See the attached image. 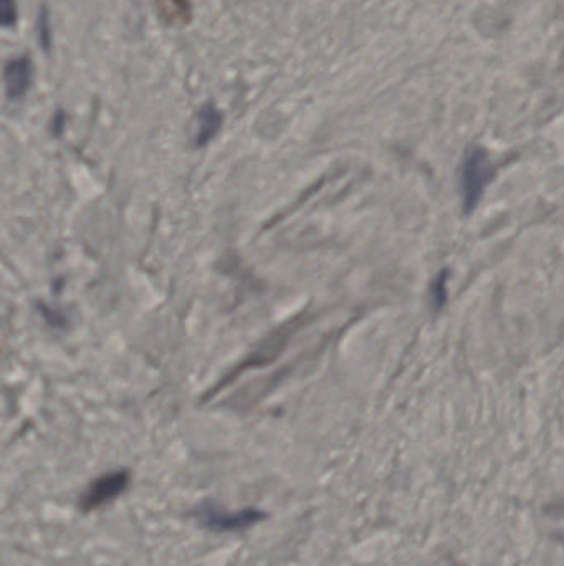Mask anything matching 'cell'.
<instances>
[{"mask_svg": "<svg viewBox=\"0 0 564 566\" xmlns=\"http://www.w3.org/2000/svg\"><path fill=\"white\" fill-rule=\"evenodd\" d=\"M131 474L126 469H116V471L106 472V474L96 477L88 485L82 497L78 500V507L83 514H90L93 510H98L103 505L111 504L120 495L125 494L130 487Z\"/></svg>", "mask_w": 564, "mask_h": 566, "instance_id": "cell-3", "label": "cell"}, {"mask_svg": "<svg viewBox=\"0 0 564 566\" xmlns=\"http://www.w3.org/2000/svg\"><path fill=\"white\" fill-rule=\"evenodd\" d=\"M52 22H50V12L47 5H42L39 9V17H37V39L39 45L45 53H50L53 44Z\"/></svg>", "mask_w": 564, "mask_h": 566, "instance_id": "cell-7", "label": "cell"}, {"mask_svg": "<svg viewBox=\"0 0 564 566\" xmlns=\"http://www.w3.org/2000/svg\"><path fill=\"white\" fill-rule=\"evenodd\" d=\"M159 17L169 27H182L192 19L189 0H158Z\"/></svg>", "mask_w": 564, "mask_h": 566, "instance_id": "cell-6", "label": "cell"}, {"mask_svg": "<svg viewBox=\"0 0 564 566\" xmlns=\"http://www.w3.org/2000/svg\"><path fill=\"white\" fill-rule=\"evenodd\" d=\"M445 295H447V285H445V277L442 274L432 283V300H434L435 307L440 308L444 305Z\"/></svg>", "mask_w": 564, "mask_h": 566, "instance_id": "cell-9", "label": "cell"}, {"mask_svg": "<svg viewBox=\"0 0 564 566\" xmlns=\"http://www.w3.org/2000/svg\"><path fill=\"white\" fill-rule=\"evenodd\" d=\"M65 126H67V113L63 110H58L55 115L52 116V126H50V130H52L53 136H62L63 131H65Z\"/></svg>", "mask_w": 564, "mask_h": 566, "instance_id": "cell-10", "label": "cell"}, {"mask_svg": "<svg viewBox=\"0 0 564 566\" xmlns=\"http://www.w3.org/2000/svg\"><path fill=\"white\" fill-rule=\"evenodd\" d=\"M19 19V9L15 0H0V25L4 29H10L17 24Z\"/></svg>", "mask_w": 564, "mask_h": 566, "instance_id": "cell-8", "label": "cell"}, {"mask_svg": "<svg viewBox=\"0 0 564 566\" xmlns=\"http://www.w3.org/2000/svg\"><path fill=\"white\" fill-rule=\"evenodd\" d=\"M32 78H34V63L29 55H20L10 60L4 68L5 92L9 100H22L30 90Z\"/></svg>", "mask_w": 564, "mask_h": 566, "instance_id": "cell-4", "label": "cell"}, {"mask_svg": "<svg viewBox=\"0 0 564 566\" xmlns=\"http://www.w3.org/2000/svg\"><path fill=\"white\" fill-rule=\"evenodd\" d=\"M222 123H224V116L214 103L209 101L206 105H202L201 110L197 113V133L194 138V146L206 148L207 144L216 140V136L222 130Z\"/></svg>", "mask_w": 564, "mask_h": 566, "instance_id": "cell-5", "label": "cell"}, {"mask_svg": "<svg viewBox=\"0 0 564 566\" xmlns=\"http://www.w3.org/2000/svg\"><path fill=\"white\" fill-rule=\"evenodd\" d=\"M493 179V166L482 148H470L465 154L460 173V189L467 214L474 211L482 199L483 192Z\"/></svg>", "mask_w": 564, "mask_h": 566, "instance_id": "cell-1", "label": "cell"}, {"mask_svg": "<svg viewBox=\"0 0 564 566\" xmlns=\"http://www.w3.org/2000/svg\"><path fill=\"white\" fill-rule=\"evenodd\" d=\"M196 519L202 527L216 533H239L249 530V528L259 525L267 519V514L263 510L247 507V509L230 512L222 510L216 505L202 504L197 507Z\"/></svg>", "mask_w": 564, "mask_h": 566, "instance_id": "cell-2", "label": "cell"}]
</instances>
